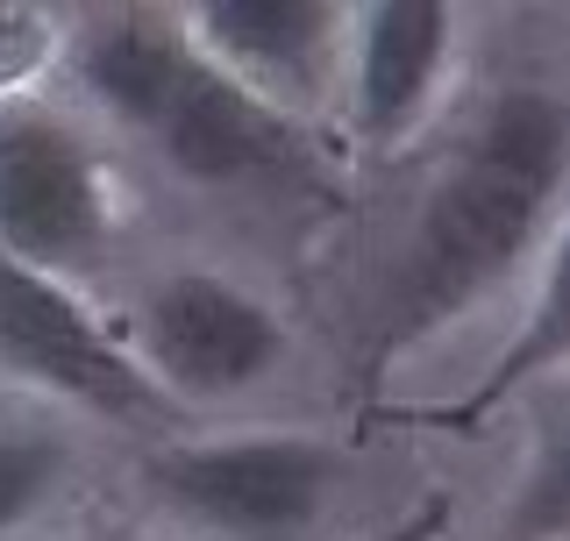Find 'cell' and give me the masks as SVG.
I'll return each mask as SVG.
<instances>
[{
    "label": "cell",
    "instance_id": "cell-5",
    "mask_svg": "<svg viewBox=\"0 0 570 541\" xmlns=\"http://www.w3.org/2000/svg\"><path fill=\"white\" fill-rule=\"evenodd\" d=\"M0 377L94 413V421H129V427L178 421L157 377L86 314L79 293L14 257H0Z\"/></svg>",
    "mask_w": 570,
    "mask_h": 541
},
{
    "label": "cell",
    "instance_id": "cell-3",
    "mask_svg": "<svg viewBox=\"0 0 570 541\" xmlns=\"http://www.w3.org/2000/svg\"><path fill=\"white\" fill-rule=\"evenodd\" d=\"M115 243V178L94 136L36 94L0 100V257L79 278Z\"/></svg>",
    "mask_w": 570,
    "mask_h": 541
},
{
    "label": "cell",
    "instance_id": "cell-9",
    "mask_svg": "<svg viewBox=\"0 0 570 541\" xmlns=\"http://www.w3.org/2000/svg\"><path fill=\"white\" fill-rule=\"evenodd\" d=\"M549 364H563V264H549V270H542V293H534V328H528V342H513L507 364H499L463 406H442L435 421H442V427H485V413H492V406H507V400H513V385H521L528 371H549Z\"/></svg>",
    "mask_w": 570,
    "mask_h": 541
},
{
    "label": "cell",
    "instance_id": "cell-1",
    "mask_svg": "<svg viewBox=\"0 0 570 541\" xmlns=\"http://www.w3.org/2000/svg\"><path fill=\"white\" fill-rule=\"evenodd\" d=\"M563 150L570 115L549 86H507L485 107V121L471 129V150L442 171V186L428 193L414 222L406 264L379 314V342H371V377L400 364V350L450 328L463 306L485 299L557 228Z\"/></svg>",
    "mask_w": 570,
    "mask_h": 541
},
{
    "label": "cell",
    "instance_id": "cell-4",
    "mask_svg": "<svg viewBox=\"0 0 570 541\" xmlns=\"http://www.w3.org/2000/svg\"><path fill=\"white\" fill-rule=\"evenodd\" d=\"M343 456L314 435L165 442L142 456V492L222 541H293L335 499Z\"/></svg>",
    "mask_w": 570,
    "mask_h": 541
},
{
    "label": "cell",
    "instance_id": "cell-12",
    "mask_svg": "<svg viewBox=\"0 0 570 541\" xmlns=\"http://www.w3.org/2000/svg\"><path fill=\"white\" fill-rule=\"evenodd\" d=\"M50 58V22L36 8H0V100L22 94V79Z\"/></svg>",
    "mask_w": 570,
    "mask_h": 541
},
{
    "label": "cell",
    "instance_id": "cell-8",
    "mask_svg": "<svg viewBox=\"0 0 570 541\" xmlns=\"http://www.w3.org/2000/svg\"><path fill=\"white\" fill-rule=\"evenodd\" d=\"M456 14L435 0H379L350 29V121L364 150H400L442 94Z\"/></svg>",
    "mask_w": 570,
    "mask_h": 541
},
{
    "label": "cell",
    "instance_id": "cell-10",
    "mask_svg": "<svg viewBox=\"0 0 570 541\" xmlns=\"http://www.w3.org/2000/svg\"><path fill=\"white\" fill-rule=\"evenodd\" d=\"M71 478V449L50 427H0V534L29 528Z\"/></svg>",
    "mask_w": 570,
    "mask_h": 541
},
{
    "label": "cell",
    "instance_id": "cell-7",
    "mask_svg": "<svg viewBox=\"0 0 570 541\" xmlns=\"http://www.w3.org/2000/svg\"><path fill=\"white\" fill-rule=\"evenodd\" d=\"M186 36L228 86L299 121L328 100L350 22L343 8H321V0H200L186 14Z\"/></svg>",
    "mask_w": 570,
    "mask_h": 541
},
{
    "label": "cell",
    "instance_id": "cell-13",
    "mask_svg": "<svg viewBox=\"0 0 570 541\" xmlns=\"http://www.w3.org/2000/svg\"><path fill=\"white\" fill-rule=\"evenodd\" d=\"M442 528H450V506H442V499H421V506H414V513H406V520H400V528H385L379 541H435Z\"/></svg>",
    "mask_w": 570,
    "mask_h": 541
},
{
    "label": "cell",
    "instance_id": "cell-11",
    "mask_svg": "<svg viewBox=\"0 0 570 541\" xmlns=\"http://www.w3.org/2000/svg\"><path fill=\"white\" fill-rule=\"evenodd\" d=\"M563 506H570V427H563V406H542V449H534L528 492H521V506H513L507 528L521 541H557Z\"/></svg>",
    "mask_w": 570,
    "mask_h": 541
},
{
    "label": "cell",
    "instance_id": "cell-2",
    "mask_svg": "<svg viewBox=\"0 0 570 541\" xmlns=\"http://www.w3.org/2000/svg\"><path fill=\"white\" fill-rule=\"evenodd\" d=\"M71 79L115 121L150 136V150L186 186H249L299 171V129L228 86L171 14H94L71 43Z\"/></svg>",
    "mask_w": 570,
    "mask_h": 541
},
{
    "label": "cell",
    "instance_id": "cell-6",
    "mask_svg": "<svg viewBox=\"0 0 570 541\" xmlns=\"http://www.w3.org/2000/svg\"><path fill=\"white\" fill-rule=\"evenodd\" d=\"M142 371L171 406L236 400L285 364V328L249 285L222 270H178L142 299Z\"/></svg>",
    "mask_w": 570,
    "mask_h": 541
}]
</instances>
